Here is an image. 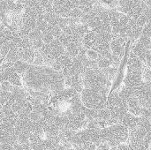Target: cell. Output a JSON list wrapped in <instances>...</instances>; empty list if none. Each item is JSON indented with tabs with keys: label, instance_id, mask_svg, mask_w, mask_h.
<instances>
[{
	"label": "cell",
	"instance_id": "9c48e42d",
	"mask_svg": "<svg viewBox=\"0 0 151 150\" xmlns=\"http://www.w3.org/2000/svg\"><path fill=\"white\" fill-rule=\"evenodd\" d=\"M145 63L139 58L134 52L131 51L128 61H127V70L130 71H143Z\"/></svg>",
	"mask_w": 151,
	"mask_h": 150
},
{
	"label": "cell",
	"instance_id": "603a6c76",
	"mask_svg": "<svg viewBox=\"0 0 151 150\" xmlns=\"http://www.w3.org/2000/svg\"><path fill=\"white\" fill-rule=\"evenodd\" d=\"M0 150H16V149H15L14 146H12V145L6 144V143H1Z\"/></svg>",
	"mask_w": 151,
	"mask_h": 150
},
{
	"label": "cell",
	"instance_id": "d6986e66",
	"mask_svg": "<svg viewBox=\"0 0 151 150\" xmlns=\"http://www.w3.org/2000/svg\"><path fill=\"white\" fill-rule=\"evenodd\" d=\"M142 35L147 36V37H150L151 38V19L147 21V23L143 27Z\"/></svg>",
	"mask_w": 151,
	"mask_h": 150
},
{
	"label": "cell",
	"instance_id": "ba28073f",
	"mask_svg": "<svg viewBox=\"0 0 151 150\" xmlns=\"http://www.w3.org/2000/svg\"><path fill=\"white\" fill-rule=\"evenodd\" d=\"M127 41L120 36H116L111 42V50L112 54L122 57L126 50Z\"/></svg>",
	"mask_w": 151,
	"mask_h": 150
},
{
	"label": "cell",
	"instance_id": "2e32d148",
	"mask_svg": "<svg viewBox=\"0 0 151 150\" xmlns=\"http://www.w3.org/2000/svg\"><path fill=\"white\" fill-rule=\"evenodd\" d=\"M96 62H97L98 67L100 69H102V70L112 66L111 59L109 57H104V56H100L99 55V57L96 59Z\"/></svg>",
	"mask_w": 151,
	"mask_h": 150
},
{
	"label": "cell",
	"instance_id": "52a82bcc",
	"mask_svg": "<svg viewBox=\"0 0 151 150\" xmlns=\"http://www.w3.org/2000/svg\"><path fill=\"white\" fill-rule=\"evenodd\" d=\"M142 31H143V27L137 24L135 20L132 18L127 30V36L129 41L135 42L142 35Z\"/></svg>",
	"mask_w": 151,
	"mask_h": 150
},
{
	"label": "cell",
	"instance_id": "6da1fadb",
	"mask_svg": "<svg viewBox=\"0 0 151 150\" xmlns=\"http://www.w3.org/2000/svg\"><path fill=\"white\" fill-rule=\"evenodd\" d=\"M28 89L55 95L65 89V76L62 72L50 66L31 65L22 76Z\"/></svg>",
	"mask_w": 151,
	"mask_h": 150
},
{
	"label": "cell",
	"instance_id": "44dd1931",
	"mask_svg": "<svg viewBox=\"0 0 151 150\" xmlns=\"http://www.w3.org/2000/svg\"><path fill=\"white\" fill-rule=\"evenodd\" d=\"M142 75H143V81H151V69L149 68L147 65L144 66Z\"/></svg>",
	"mask_w": 151,
	"mask_h": 150
},
{
	"label": "cell",
	"instance_id": "5b68a950",
	"mask_svg": "<svg viewBox=\"0 0 151 150\" xmlns=\"http://www.w3.org/2000/svg\"><path fill=\"white\" fill-rule=\"evenodd\" d=\"M132 52H134L144 63L148 54L151 52V38L142 35L132 46Z\"/></svg>",
	"mask_w": 151,
	"mask_h": 150
},
{
	"label": "cell",
	"instance_id": "8992f818",
	"mask_svg": "<svg viewBox=\"0 0 151 150\" xmlns=\"http://www.w3.org/2000/svg\"><path fill=\"white\" fill-rule=\"evenodd\" d=\"M143 71H130L127 70V73L125 78V85L130 88H137L143 81Z\"/></svg>",
	"mask_w": 151,
	"mask_h": 150
},
{
	"label": "cell",
	"instance_id": "7402d4cb",
	"mask_svg": "<svg viewBox=\"0 0 151 150\" xmlns=\"http://www.w3.org/2000/svg\"><path fill=\"white\" fill-rule=\"evenodd\" d=\"M12 88H13V85L12 83H10L9 81H7V80L1 81V89L2 90H4V91H12Z\"/></svg>",
	"mask_w": 151,
	"mask_h": 150
},
{
	"label": "cell",
	"instance_id": "cb8c5ba5",
	"mask_svg": "<svg viewBox=\"0 0 151 150\" xmlns=\"http://www.w3.org/2000/svg\"><path fill=\"white\" fill-rule=\"evenodd\" d=\"M145 65L151 69V52H150L146 57V60H145Z\"/></svg>",
	"mask_w": 151,
	"mask_h": 150
},
{
	"label": "cell",
	"instance_id": "30bf717a",
	"mask_svg": "<svg viewBox=\"0 0 151 150\" xmlns=\"http://www.w3.org/2000/svg\"><path fill=\"white\" fill-rule=\"evenodd\" d=\"M140 119L141 117L135 116L134 114H132L131 112H127L124 118L121 120V124L123 126H125L126 127L128 128V130H132L135 127H137L140 124Z\"/></svg>",
	"mask_w": 151,
	"mask_h": 150
},
{
	"label": "cell",
	"instance_id": "277c9868",
	"mask_svg": "<svg viewBox=\"0 0 151 150\" xmlns=\"http://www.w3.org/2000/svg\"><path fill=\"white\" fill-rule=\"evenodd\" d=\"M108 77L100 68H88L83 73V83L85 88L109 87Z\"/></svg>",
	"mask_w": 151,
	"mask_h": 150
},
{
	"label": "cell",
	"instance_id": "ac0fdd59",
	"mask_svg": "<svg viewBox=\"0 0 151 150\" xmlns=\"http://www.w3.org/2000/svg\"><path fill=\"white\" fill-rule=\"evenodd\" d=\"M54 39H55V36L50 33V31L47 27V29L42 32V40H43L44 43H50Z\"/></svg>",
	"mask_w": 151,
	"mask_h": 150
},
{
	"label": "cell",
	"instance_id": "ffe728a7",
	"mask_svg": "<svg viewBox=\"0 0 151 150\" xmlns=\"http://www.w3.org/2000/svg\"><path fill=\"white\" fill-rule=\"evenodd\" d=\"M87 56L91 60H96L99 57V53L94 49H88L87 50Z\"/></svg>",
	"mask_w": 151,
	"mask_h": 150
},
{
	"label": "cell",
	"instance_id": "4fadbf2b",
	"mask_svg": "<svg viewBox=\"0 0 151 150\" xmlns=\"http://www.w3.org/2000/svg\"><path fill=\"white\" fill-rule=\"evenodd\" d=\"M97 42V33L93 30H89L83 37V45L84 47L88 49H93Z\"/></svg>",
	"mask_w": 151,
	"mask_h": 150
},
{
	"label": "cell",
	"instance_id": "e0dca14e",
	"mask_svg": "<svg viewBox=\"0 0 151 150\" xmlns=\"http://www.w3.org/2000/svg\"><path fill=\"white\" fill-rule=\"evenodd\" d=\"M12 98V92L11 91H4L2 90L0 91V103L1 106L4 105L7 102H9Z\"/></svg>",
	"mask_w": 151,
	"mask_h": 150
},
{
	"label": "cell",
	"instance_id": "3957f363",
	"mask_svg": "<svg viewBox=\"0 0 151 150\" xmlns=\"http://www.w3.org/2000/svg\"><path fill=\"white\" fill-rule=\"evenodd\" d=\"M101 135L104 142L113 148L128 141L129 130L122 124H116L101 129Z\"/></svg>",
	"mask_w": 151,
	"mask_h": 150
},
{
	"label": "cell",
	"instance_id": "7c38bea8",
	"mask_svg": "<svg viewBox=\"0 0 151 150\" xmlns=\"http://www.w3.org/2000/svg\"><path fill=\"white\" fill-rule=\"evenodd\" d=\"M127 105H128V111L132 114L141 117L142 115V107L140 104L139 99L137 96H132L127 100Z\"/></svg>",
	"mask_w": 151,
	"mask_h": 150
},
{
	"label": "cell",
	"instance_id": "9a60e30c",
	"mask_svg": "<svg viewBox=\"0 0 151 150\" xmlns=\"http://www.w3.org/2000/svg\"><path fill=\"white\" fill-rule=\"evenodd\" d=\"M30 65H31L30 64H28V63H27V62H25L23 60H20V59L13 63V68L21 76H23L26 73V72L28 70Z\"/></svg>",
	"mask_w": 151,
	"mask_h": 150
},
{
	"label": "cell",
	"instance_id": "8fae6325",
	"mask_svg": "<svg viewBox=\"0 0 151 150\" xmlns=\"http://www.w3.org/2000/svg\"><path fill=\"white\" fill-rule=\"evenodd\" d=\"M35 57V50L33 47L19 49V59L33 65Z\"/></svg>",
	"mask_w": 151,
	"mask_h": 150
},
{
	"label": "cell",
	"instance_id": "5bb4252c",
	"mask_svg": "<svg viewBox=\"0 0 151 150\" xmlns=\"http://www.w3.org/2000/svg\"><path fill=\"white\" fill-rule=\"evenodd\" d=\"M5 60L6 62H10V63H14L19 60V49L14 42H13V46L12 47V49L7 53L5 57Z\"/></svg>",
	"mask_w": 151,
	"mask_h": 150
},
{
	"label": "cell",
	"instance_id": "7a4b0ae2",
	"mask_svg": "<svg viewBox=\"0 0 151 150\" xmlns=\"http://www.w3.org/2000/svg\"><path fill=\"white\" fill-rule=\"evenodd\" d=\"M108 92L109 87L85 88L81 93L82 103L84 106L95 110L106 108L108 104Z\"/></svg>",
	"mask_w": 151,
	"mask_h": 150
}]
</instances>
